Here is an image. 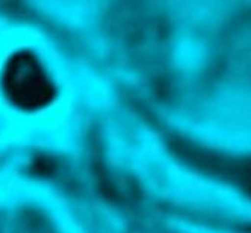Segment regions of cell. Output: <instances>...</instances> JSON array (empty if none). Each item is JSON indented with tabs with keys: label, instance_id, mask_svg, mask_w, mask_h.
Wrapping results in <instances>:
<instances>
[{
	"label": "cell",
	"instance_id": "cell-1",
	"mask_svg": "<svg viewBox=\"0 0 251 233\" xmlns=\"http://www.w3.org/2000/svg\"><path fill=\"white\" fill-rule=\"evenodd\" d=\"M3 82L9 99L25 109L44 106L53 94L51 82L44 68L30 53H19L11 58Z\"/></svg>",
	"mask_w": 251,
	"mask_h": 233
}]
</instances>
